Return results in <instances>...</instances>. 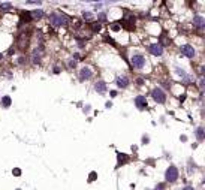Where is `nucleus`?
Returning <instances> with one entry per match:
<instances>
[{"label":"nucleus","instance_id":"nucleus-1","mask_svg":"<svg viewBox=\"0 0 205 190\" xmlns=\"http://www.w3.org/2000/svg\"><path fill=\"white\" fill-rule=\"evenodd\" d=\"M49 23L53 24L54 27H61V26H66V18L60 15V14H51L49 15Z\"/></svg>","mask_w":205,"mask_h":190},{"label":"nucleus","instance_id":"nucleus-2","mask_svg":"<svg viewBox=\"0 0 205 190\" xmlns=\"http://www.w3.org/2000/svg\"><path fill=\"white\" fill-rule=\"evenodd\" d=\"M165 178L166 181L169 183H174L177 178H178V169L175 166H169L168 169H166V174H165Z\"/></svg>","mask_w":205,"mask_h":190},{"label":"nucleus","instance_id":"nucleus-3","mask_svg":"<svg viewBox=\"0 0 205 190\" xmlns=\"http://www.w3.org/2000/svg\"><path fill=\"white\" fill-rule=\"evenodd\" d=\"M151 96L157 103H165V100H166V96H165V93L160 90V88H154V90L151 91Z\"/></svg>","mask_w":205,"mask_h":190},{"label":"nucleus","instance_id":"nucleus-4","mask_svg":"<svg viewBox=\"0 0 205 190\" xmlns=\"http://www.w3.org/2000/svg\"><path fill=\"white\" fill-rule=\"evenodd\" d=\"M148 49H150V53L153 54V56H162L163 54V48H162V45L160 44H151L150 46H148Z\"/></svg>","mask_w":205,"mask_h":190},{"label":"nucleus","instance_id":"nucleus-5","mask_svg":"<svg viewBox=\"0 0 205 190\" xmlns=\"http://www.w3.org/2000/svg\"><path fill=\"white\" fill-rule=\"evenodd\" d=\"M132 65L135 66V68H142L144 65H145V57H142V56H139V54H136V56H133L132 57Z\"/></svg>","mask_w":205,"mask_h":190},{"label":"nucleus","instance_id":"nucleus-6","mask_svg":"<svg viewBox=\"0 0 205 190\" xmlns=\"http://www.w3.org/2000/svg\"><path fill=\"white\" fill-rule=\"evenodd\" d=\"M181 53L186 57H189V58H193L195 57V49H193V46H192V45H183L181 46Z\"/></svg>","mask_w":205,"mask_h":190},{"label":"nucleus","instance_id":"nucleus-7","mask_svg":"<svg viewBox=\"0 0 205 190\" xmlns=\"http://www.w3.org/2000/svg\"><path fill=\"white\" fill-rule=\"evenodd\" d=\"M90 77H92V69H90V68H82L81 72H80V78H81V81H85V80H88Z\"/></svg>","mask_w":205,"mask_h":190},{"label":"nucleus","instance_id":"nucleus-8","mask_svg":"<svg viewBox=\"0 0 205 190\" xmlns=\"http://www.w3.org/2000/svg\"><path fill=\"white\" fill-rule=\"evenodd\" d=\"M135 103H136V106H138L139 109H144V108H147V99H145L144 96H138V97L135 99Z\"/></svg>","mask_w":205,"mask_h":190},{"label":"nucleus","instance_id":"nucleus-9","mask_svg":"<svg viewBox=\"0 0 205 190\" xmlns=\"http://www.w3.org/2000/svg\"><path fill=\"white\" fill-rule=\"evenodd\" d=\"M193 26L198 27V29H204V26H205V20H204L201 15H196V17L193 18Z\"/></svg>","mask_w":205,"mask_h":190},{"label":"nucleus","instance_id":"nucleus-10","mask_svg":"<svg viewBox=\"0 0 205 190\" xmlns=\"http://www.w3.org/2000/svg\"><path fill=\"white\" fill-rule=\"evenodd\" d=\"M94 88H96V91H97V93L104 94V93L106 91V84H105L104 81H97L96 85H94Z\"/></svg>","mask_w":205,"mask_h":190},{"label":"nucleus","instance_id":"nucleus-11","mask_svg":"<svg viewBox=\"0 0 205 190\" xmlns=\"http://www.w3.org/2000/svg\"><path fill=\"white\" fill-rule=\"evenodd\" d=\"M117 85L120 88H126L127 85H129V81H127V78H124V77H118L117 78Z\"/></svg>","mask_w":205,"mask_h":190},{"label":"nucleus","instance_id":"nucleus-12","mask_svg":"<svg viewBox=\"0 0 205 190\" xmlns=\"http://www.w3.org/2000/svg\"><path fill=\"white\" fill-rule=\"evenodd\" d=\"M127 160H129V157H127L126 154H121V153H118V165H124Z\"/></svg>","mask_w":205,"mask_h":190},{"label":"nucleus","instance_id":"nucleus-13","mask_svg":"<svg viewBox=\"0 0 205 190\" xmlns=\"http://www.w3.org/2000/svg\"><path fill=\"white\" fill-rule=\"evenodd\" d=\"M35 18H41L42 15H44V12H42V9H36V11H33V14H32Z\"/></svg>","mask_w":205,"mask_h":190},{"label":"nucleus","instance_id":"nucleus-14","mask_svg":"<svg viewBox=\"0 0 205 190\" xmlns=\"http://www.w3.org/2000/svg\"><path fill=\"white\" fill-rule=\"evenodd\" d=\"M196 136H198L199 141H202V139H204V129H202V127H199V129L196 130Z\"/></svg>","mask_w":205,"mask_h":190},{"label":"nucleus","instance_id":"nucleus-15","mask_svg":"<svg viewBox=\"0 0 205 190\" xmlns=\"http://www.w3.org/2000/svg\"><path fill=\"white\" fill-rule=\"evenodd\" d=\"M2 103H3V106H9V105H11V97H9V96H5V97L2 99Z\"/></svg>","mask_w":205,"mask_h":190},{"label":"nucleus","instance_id":"nucleus-16","mask_svg":"<svg viewBox=\"0 0 205 190\" xmlns=\"http://www.w3.org/2000/svg\"><path fill=\"white\" fill-rule=\"evenodd\" d=\"M82 17H84V20H87V21H93V15L90 14V12H84Z\"/></svg>","mask_w":205,"mask_h":190},{"label":"nucleus","instance_id":"nucleus-17","mask_svg":"<svg viewBox=\"0 0 205 190\" xmlns=\"http://www.w3.org/2000/svg\"><path fill=\"white\" fill-rule=\"evenodd\" d=\"M0 9H2V11H8V9H11V3H2V5H0Z\"/></svg>","mask_w":205,"mask_h":190},{"label":"nucleus","instance_id":"nucleus-18","mask_svg":"<svg viewBox=\"0 0 205 190\" xmlns=\"http://www.w3.org/2000/svg\"><path fill=\"white\" fill-rule=\"evenodd\" d=\"M177 73H178V75H181V77H186V72H184L181 68H177Z\"/></svg>","mask_w":205,"mask_h":190},{"label":"nucleus","instance_id":"nucleus-19","mask_svg":"<svg viewBox=\"0 0 205 190\" xmlns=\"http://www.w3.org/2000/svg\"><path fill=\"white\" fill-rule=\"evenodd\" d=\"M100 30V24H93V32H99Z\"/></svg>","mask_w":205,"mask_h":190},{"label":"nucleus","instance_id":"nucleus-20","mask_svg":"<svg viewBox=\"0 0 205 190\" xmlns=\"http://www.w3.org/2000/svg\"><path fill=\"white\" fill-rule=\"evenodd\" d=\"M75 66H76V61L75 60H70L69 61V68H75Z\"/></svg>","mask_w":205,"mask_h":190},{"label":"nucleus","instance_id":"nucleus-21","mask_svg":"<svg viewBox=\"0 0 205 190\" xmlns=\"http://www.w3.org/2000/svg\"><path fill=\"white\" fill-rule=\"evenodd\" d=\"M99 20H100V21H105V20H106V15H105V14H100V15H99Z\"/></svg>","mask_w":205,"mask_h":190},{"label":"nucleus","instance_id":"nucleus-22","mask_svg":"<svg viewBox=\"0 0 205 190\" xmlns=\"http://www.w3.org/2000/svg\"><path fill=\"white\" fill-rule=\"evenodd\" d=\"M154 190H165V186H163V184H157V187H156Z\"/></svg>","mask_w":205,"mask_h":190},{"label":"nucleus","instance_id":"nucleus-23","mask_svg":"<svg viewBox=\"0 0 205 190\" xmlns=\"http://www.w3.org/2000/svg\"><path fill=\"white\" fill-rule=\"evenodd\" d=\"M111 29H112V30H118V29H120V26H118V24H112Z\"/></svg>","mask_w":205,"mask_h":190},{"label":"nucleus","instance_id":"nucleus-24","mask_svg":"<svg viewBox=\"0 0 205 190\" xmlns=\"http://www.w3.org/2000/svg\"><path fill=\"white\" fill-rule=\"evenodd\" d=\"M14 174H15V175H20L21 171H20V169H14Z\"/></svg>","mask_w":205,"mask_h":190},{"label":"nucleus","instance_id":"nucleus-25","mask_svg":"<svg viewBox=\"0 0 205 190\" xmlns=\"http://www.w3.org/2000/svg\"><path fill=\"white\" fill-rule=\"evenodd\" d=\"M183 190H193V187H189V186H187V187H184Z\"/></svg>","mask_w":205,"mask_h":190}]
</instances>
